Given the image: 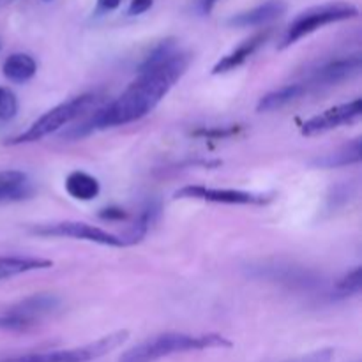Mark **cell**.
I'll use <instances>...</instances> for the list:
<instances>
[{
	"mask_svg": "<svg viewBox=\"0 0 362 362\" xmlns=\"http://www.w3.org/2000/svg\"><path fill=\"white\" fill-rule=\"evenodd\" d=\"M53 267L52 260L34 257H0V281L25 274V272L41 271Z\"/></svg>",
	"mask_w": 362,
	"mask_h": 362,
	"instance_id": "obj_13",
	"label": "cell"
},
{
	"mask_svg": "<svg viewBox=\"0 0 362 362\" xmlns=\"http://www.w3.org/2000/svg\"><path fill=\"white\" fill-rule=\"evenodd\" d=\"M216 2H218V0H202V9H204V13L205 14L211 13V11L214 9Z\"/></svg>",
	"mask_w": 362,
	"mask_h": 362,
	"instance_id": "obj_26",
	"label": "cell"
},
{
	"mask_svg": "<svg viewBox=\"0 0 362 362\" xmlns=\"http://www.w3.org/2000/svg\"><path fill=\"white\" fill-rule=\"evenodd\" d=\"M207 349H232V341L221 334L193 336L182 332H166L145 339L144 343L124 352L119 362H156L173 354Z\"/></svg>",
	"mask_w": 362,
	"mask_h": 362,
	"instance_id": "obj_2",
	"label": "cell"
},
{
	"mask_svg": "<svg viewBox=\"0 0 362 362\" xmlns=\"http://www.w3.org/2000/svg\"><path fill=\"white\" fill-rule=\"evenodd\" d=\"M361 115L362 101L361 98H357L350 103L332 106V108L325 110V112L308 119L306 122L300 126V133H303L304 136H315V134L327 133V131L336 129V127L343 126V124L354 122V120L359 119Z\"/></svg>",
	"mask_w": 362,
	"mask_h": 362,
	"instance_id": "obj_8",
	"label": "cell"
},
{
	"mask_svg": "<svg viewBox=\"0 0 362 362\" xmlns=\"http://www.w3.org/2000/svg\"><path fill=\"white\" fill-rule=\"evenodd\" d=\"M122 0H98V11L108 13V11H115L120 6Z\"/></svg>",
	"mask_w": 362,
	"mask_h": 362,
	"instance_id": "obj_25",
	"label": "cell"
},
{
	"mask_svg": "<svg viewBox=\"0 0 362 362\" xmlns=\"http://www.w3.org/2000/svg\"><path fill=\"white\" fill-rule=\"evenodd\" d=\"M152 4H154V0H131L127 14H129V16H138V14L147 13L152 7Z\"/></svg>",
	"mask_w": 362,
	"mask_h": 362,
	"instance_id": "obj_23",
	"label": "cell"
},
{
	"mask_svg": "<svg viewBox=\"0 0 362 362\" xmlns=\"http://www.w3.org/2000/svg\"><path fill=\"white\" fill-rule=\"evenodd\" d=\"M361 55L346 57V59H338L332 60V62L325 64L324 67H320L318 71H315L313 76L310 78V81L306 85V88L310 87H331V85L339 83V81H345L349 78L356 76L361 71Z\"/></svg>",
	"mask_w": 362,
	"mask_h": 362,
	"instance_id": "obj_9",
	"label": "cell"
},
{
	"mask_svg": "<svg viewBox=\"0 0 362 362\" xmlns=\"http://www.w3.org/2000/svg\"><path fill=\"white\" fill-rule=\"evenodd\" d=\"M306 92H308V88L304 83L285 85V87L278 88V90L265 94L264 98L258 101L257 112H260V113L274 112V110H279V108H283V106L288 105V103L296 101L297 98H300V95L306 94Z\"/></svg>",
	"mask_w": 362,
	"mask_h": 362,
	"instance_id": "obj_14",
	"label": "cell"
},
{
	"mask_svg": "<svg viewBox=\"0 0 362 362\" xmlns=\"http://www.w3.org/2000/svg\"><path fill=\"white\" fill-rule=\"evenodd\" d=\"M99 218L108 219V221H113V219H126V212H124L122 209L110 207V209H105V211L99 212Z\"/></svg>",
	"mask_w": 362,
	"mask_h": 362,
	"instance_id": "obj_24",
	"label": "cell"
},
{
	"mask_svg": "<svg viewBox=\"0 0 362 362\" xmlns=\"http://www.w3.org/2000/svg\"><path fill=\"white\" fill-rule=\"evenodd\" d=\"M18 99L9 88L0 87V120H9L16 115Z\"/></svg>",
	"mask_w": 362,
	"mask_h": 362,
	"instance_id": "obj_20",
	"label": "cell"
},
{
	"mask_svg": "<svg viewBox=\"0 0 362 362\" xmlns=\"http://www.w3.org/2000/svg\"><path fill=\"white\" fill-rule=\"evenodd\" d=\"M237 129L235 127H230V129H219V127H216V129H198L194 131V136H204V138H226L230 136V134H235Z\"/></svg>",
	"mask_w": 362,
	"mask_h": 362,
	"instance_id": "obj_21",
	"label": "cell"
},
{
	"mask_svg": "<svg viewBox=\"0 0 362 362\" xmlns=\"http://www.w3.org/2000/svg\"><path fill=\"white\" fill-rule=\"evenodd\" d=\"M28 325L30 324H27L23 320H18V318L7 317V315L0 317V329H6V331H21V329H27Z\"/></svg>",
	"mask_w": 362,
	"mask_h": 362,
	"instance_id": "obj_22",
	"label": "cell"
},
{
	"mask_svg": "<svg viewBox=\"0 0 362 362\" xmlns=\"http://www.w3.org/2000/svg\"><path fill=\"white\" fill-rule=\"evenodd\" d=\"M175 198H179V200H202L211 202V204L226 205H265L274 197L240 189H218V187L207 186H184L175 191Z\"/></svg>",
	"mask_w": 362,
	"mask_h": 362,
	"instance_id": "obj_7",
	"label": "cell"
},
{
	"mask_svg": "<svg viewBox=\"0 0 362 362\" xmlns=\"http://www.w3.org/2000/svg\"><path fill=\"white\" fill-rule=\"evenodd\" d=\"M66 191L69 193V197H73L74 200L88 202L94 200L95 197L101 191V186H99V180L95 177L88 175V173L80 172H71L66 179Z\"/></svg>",
	"mask_w": 362,
	"mask_h": 362,
	"instance_id": "obj_15",
	"label": "cell"
},
{
	"mask_svg": "<svg viewBox=\"0 0 362 362\" xmlns=\"http://www.w3.org/2000/svg\"><path fill=\"white\" fill-rule=\"evenodd\" d=\"M57 304H59V300L52 296L28 297V299H25L23 303L18 304L16 308H13V310L7 313V317L18 318V320H23L27 322V324H30L37 315L48 313V311L53 310Z\"/></svg>",
	"mask_w": 362,
	"mask_h": 362,
	"instance_id": "obj_16",
	"label": "cell"
},
{
	"mask_svg": "<svg viewBox=\"0 0 362 362\" xmlns=\"http://www.w3.org/2000/svg\"><path fill=\"white\" fill-rule=\"evenodd\" d=\"M2 71L7 80L14 81V83H23L34 76L37 71V64L27 53H13L6 59Z\"/></svg>",
	"mask_w": 362,
	"mask_h": 362,
	"instance_id": "obj_17",
	"label": "cell"
},
{
	"mask_svg": "<svg viewBox=\"0 0 362 362\" xmlns=\"http://www.w3.org/2000/svg\"><path fill=\"white\" fill-rule=\"evenodd\" d=\"M357 16H359V9H357L354 4L349 2H329L322 4V6L310 7V9L303 11V13L290 23L285 35H283L281 42H279V49L288 48L293 42L306 37L311 32L318 30V28L325 27V25L352 20V18Z\"/></svg>",
	"mask_w": 362,
	"mask_h": 362,
	"instance_id": "obj_4",
	"label": "cell"
},
{
	"mask_svg": "<svg viewBox=\"0 0 362 362\" xmlns=\"http://www.w3.org/2000/svg\"><path fill=\"white\" fill-rule=\"evenodd\" d=\"M362 286V269L356 267L354 271H350L349 274L343 276L338 283H336V292L338 296L346 297V296H356L361 292Z\"/></svg>",
	"mask_w": 362,
	"mask_h": 362,
	"instance_id": "obj_19",
	"label": "cell"
},
{
	"mask_svg": "<svg viewBox=\"0 0 362 362\" xmlns=\"http://www.w3.org/2000/svg\"><path fill=\"white\" fill-rule=\"evenodd\" d=\"M361 161V138H356L352 144L345 145L339 151L327 154L325 158L317 159L315 165L322 166V168H338V166L354 165V163Z\"/></svg>",
	"mask_w": 362,
	"mask_h": 362,
	"instance_id": "obj_18",
	"label": "cell"
},
{
	"mask_svg": "<svg viewBox=\"0 0 362 362\" xmlns=\"http://www.w3.org/2000/svg\"><path fill=\"white\" fill-rule=\"evenodd\" d=\"M189 53L182 52L173 39L163 41L141 64L136 80L131 81L129 87L115 101L98 108L87 122L69 131L67 136L80 138L94 131L126 126L144 119L184 76L189 67Z\"/></svg>",
	"mask_w": 362,
	"mask_h": 362,
	"instance_id": "obj_1",
	"label": "cell"
},
{
	"mask_svg": "<svg viewBox=\"0 0 362 362\" xmlns=\"http://www.w3.org/2000/svg\"><path fill=\"white\" fill-rule=\"evenodd\" d=\"M127 338H129V332L117 331L108 336H103L95 341L87 343V345L74 346V349L32 352L28 354V362H90L119 349L120 345L127 341Z\"/></svg>",
	"mask_w": 362,
	"mask_h": 362,
	"instance_id": "obj_5",
	"label": "cell"
},
{
	"mask_svg": "<svg viewBox=\"0 0 362 362\" xmlns=\"http://www.w3.org/2000/svg\"><path fill=\"white\" fill-rule=\"evenodd\" d=\"M32 194V186L27 173L20 170H4L0 172V204L25 200Z\"/></svg>",
	"mask_w": 362,
	"mask_h": 362,
	"instance_id": "obj_12",
	"label": "cell"
},
{
	"mask_svg": "<svg viewBox=\"0 0 362 362\" xmlns=\"http://www.w3.org/2000/svg\"><path fill=\"white\" fill-rule=\"evenodd\" d=\"M99 103V98L95 94H81L76 98H71L69 101L60 103L59 106L46 112L45 115L39 117L27 131H23L18 136L11 138L7 145H21V144H32V141L42 140L48 134L55 133L60 127L67 126L73 120L80 119L81 115L94 108Z\"/></svg>",
	"mask_w": 362,
	"mask_h": 362,
	"instance_id": "obj_3",
	"label": "cell"
},
{
	"mask_svg": "<svg viewBox=\"0 0 362 362\" xmlns=\"http://www.w3.org/2000/svg\"><path fill=\"white\" fill-rule=\"evenodd\" d=\"M286 13V4L283 0H267V2L260 4V6L253 7L250 11L235 14L228 20V25L232 27H260V25L271 23V21L278 20Z\"/></svg>",
	"mask_w": 362,
	"mask_h": 362,
	"instance_id": "obj_10",
	"label": "cell"
},
{
	"mask_svg": "<svg viewBox=\"0 0 362 362\" xmlns=\"http://www.w3.org/2000/svg\"><path fill=\"white\" fill-rule=\"evenodd\" d=\"M269 35H271V30H264V32H258V34L251 35V37H247L246 41L240 42V45L233 49V52H230L228 55L223 57V59L219 60L214 67H212V74H225V73H230V71H233V69H237V67L243 66V64L246 62V60L250 59V57L253 55V53L257 52L262 45H265V41L269 39Z\"/></svg>",
	"mask_w": 362,
	"mask_h": 362,
	"instance_id": "obj_11",
	"label": "cell"
},
{
	"mask_svg": "<svg viewBox=\"0 0 362 362\" xmlns=\"http://www.w3.org/2000/svg\"><path fill=\"white\" fill-rule=\"evenodd\" d=\"M32 233L41 237H71L78 240H88V243L101 244V246L124 247L129 246L124 235H115L106 230L98 228V226L87 225L80 221H62V223H49V225L34 226Z\"/></svg>",
	"mask_w": 362,
	"mask_h": 362,
	"instance_id": "obj_6",
	"label": "cell"
}]
</instances>
